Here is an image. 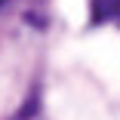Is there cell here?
<instances>
[{
    "mask_svg": "<svg viewBox=\"0 0 120 120\" xmlns=\"http://www.w3.org/2000/svg\"><path fill=\"white\" fill-rule=\"evenodd\" d=\"M89 9H92V25H102L114 15V0H89Z\"/></svg>",
    "mask_w": 120,
    "mask_h": 120,
    "instance_id": "6da1fadb",
    "label": "cell"
},
{
    "mask_svg": "<svg viewBox=\"0 0 120 120\" xmlns=\"http://www.w3.org/2000/svg\"><path fill=\"white\" fill-rule=\"evenodd\" d=\"M37 105H40V99H37V92H34V95H31V99H28L25 105H22V108H19V114H15L12 120H31V117L37 114Z\"/></svg>",
    "mask_w": 120,
    "mask_h": 120,
    "instance_id": "7a4b0ae2",
    "label": "cell"
},
{
    "mask_svg": "<svg viewBox=\"0 0 120 120\" xmlns=\"http://www.w3.org/2000/svg\"><path fill=\"white\" fill-rule=\"evenodd\" d=\"M111 19H117V25H120V0H114V15Z\"/></svg>",
    "mask_w": 120,
    "mask_h": 120,
    "instance_id": "3957f363",
    "label": "cell"
},
{
    "mask_svg": "<svg viewBox=\"0 0 120 120\" xmlns=\"http://www.w3.org/2000/svg\"><path fill=\"white\" fill-rule=\"evenodd\" d=\"M0 3H6V0H0Z\"/></svg>",
    "mask_w": 120,
    "mask_h": 120,
    "instance_id": "277c9868",
    "label": "cell"
}]
</instances>
